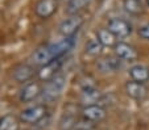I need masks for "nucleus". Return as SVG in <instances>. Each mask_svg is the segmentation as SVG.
I'll return each mask as SVG.
<instances>
[{"label": "nucleus", "mask_w": 149, "mask_h": 130, "mask_svg": "<svg viewBox=\"0 0 149 130\" xmlns=\"http://www.w3.org/2000/svg\"><path fill=\"white\" fill-rule=\"evenodd\" d=\"M74 45H75V36L63 38L58 42L44 46L34 51V54L32 55V61L37 66H45L54 59H61L65 54H68L74 47Z\"/></svg>", "instance_id": "1"}, {"label": "nucleus", "mask_w": 149, "mask_h": 130, "mask_svg": "<svg viewBox=\"0 0 149 130\" xmlns=\"http://www.w3.org/2000/svg\"><path fill=\"white\" fill-rule=\"evenodd\" d=\"M66 84V78L63 75H57L53 79H50L46 85L44 87V89L41 91V96L45 101H54L56 99H58L61 96L62 91L65 88Z\"/></svg>", "instance_id": "2"}, {"label": "nucleus", "mask_w": 149, "mask_h": 130, "mask_svg": "<svg viewBox=\"0 0 149 130\" xmlns=\"http://www.w3.org/2000/svg\"><path fill=\"white\" fill-rule=\"evenodd\" d=\"M82 24H83V19H82L81 16L74 14V16L69 17V19H66V20H63L61 23V25H59V28H58L59 33L65 37V38L73 37V36H75V33L81 29Z\"/></svg>", "instance_id": "3"}, {"label": "nucleus", "mask_w": 149, "mask_h": 130, "mask_svg": "<svg viewBox=\"0 0 149 130\" xmlns=\"http://www.w3.org/2000/svg\"><path fill=\"white\" fill-rule=\"evenodd\" d=\"M107 29L113 34L115 37L119 38H124V37H128L132 33V26L128 21L123 20V19H111L108 21Z\"/></svg>", "instance_id": "4"}, {"label": "nucleus", "mask_w": 149, "mask_h": 130, "mask_svg": "<svg viewBox=\"0 0 149 130\" xmlns=\"http://www.w3.org/2000/svg\"><path fill=\"white\" fill-rule=\"evenodd\" d=\"M46 116V108L44 105H34V107L26 108L21 112L20 118L26 124H36V122L41 121L44 117Z\"/></svg>", "instance_id": "5"}, {"label": "nucleus", "mask_w": 149, "mask_h": 130, "mask_svg": "<svg viewBox=\"0 0 149 130\" xmlns=\"http://www.w3.org/2000/svg\"><path fill=\"white\" fill-rule=\"evenodd\" d=\"M106 109L103 107L98 104H94V105H86V107L82 109V116L83 118L88 120L91 122H100L102 120L106 118Z\"/></svg>", "instance_id": "6"}, {"label": "nucleus", "mask_w": 149, "mask_h": 130, "mask_svg": "<svg viewBox=\"0 0 149 130\" xmlns=\"http://www.w3.org/2000/svg\"><path fill=\"white\" fill-rule=\"evenodd\" d=\"M58 3L57 0H40L38 3L36 4V14L41 19H48L52 14H54V12L57 11Z\"/></svg>", "instance_id": "7"}, {"label": "nucleus", "mask_w": 149, "mask_h": 130, "mask_svg": "<svg viewBox=\"0 0 149 130\" xmlns=\"http://www.w3.org/2000/svg\"><path fill=\"white\" fill-rule=\"evenodd\" d=\"M116 57H119L123 61H135L137 58V51L132 45L127 42H118L113 46Z\"/></svg>", "instance_id": "8"}, {"label": "nucleus", "mask_w": 149, "mask_h": 130, "mask_svg": "<svg viewBox=\"0 0 149 130\" xmlns=\"http://www.w3.org/2000/svg\"><path fill=\"white\" fill-rule=\"evenodd\" d=\"M125 92L128 96L135 100H144L148 96V88L145 87V84L133 82V80H131L125 84Z\"/></svg>", "instance_id": "9"}, {"label": "nucleus", "mask_w": 149, "mask_h": 130, "mask_svg": "<svg viewBox=\"0 0 149 130\" xmlns=\"http://www.w3.org/2000/svg\"><path fill=\"white\" fill-rule=\"evenodd\" d=\"M123 66V59L119 57H107L98 62V70L102 72H115Z\"/></svg>", "instance_id": "10"}, {"label": "nucleus", "mask_w": 149, "mask_h": 130, "mask_svg": "<svg viewBox=\"0 0 149 130\" xmlns=\"http://www.w3.org/2000/svg\"><path fill=\"white\" fill-rule=\"evenodd\" d=\"M61 65H62L61 59H54V61H52L50 63H48V65L42 66V68L38 71L40 79L45 80V82H49L50 79H53L54 76H57L56 74H57V71L59 70Z\"/></svg>", "instance_id": "11"}, {"label": "nucleus", "mask_w": 149, "mask_h": 130, "mask_svg": "<svg viewBox=\"0 0 149 130\" xmlns=\"http://www.w3.org/2000/svg\"><path fill=\"white\" fill-rule=\"evenodd\" d=\"M131 79L133 82L141 83V84H145L146 82H149V68L144 65H135L130 68L128 71Z\"/></svg>", "instance_id": "12"}, {"label": "nucleus", "mask_w": 149, "mask_h": 130, "mask_svg": "<svg viewBox=\"0 0 149 130\" xmlns=\"http://www.w3.org/2000/svg\"><path fill=\"white\" fill-rule=\"evenodd\" d=\"M34 68L32 66H28V65H21L19 66L17 68H15L13 71V79L19 83H24V82H28L31 80L32 78L34 76Z\"/></svg>", "instance_id": "13"}, {"label": "nucleus", "mask_w": 149, "mask_h": 130, "mask_svg": "<svg viewBox=\"0 0 149 130\" xmlns=\"http://www.w3.org/2000/svg\"><path fill=\"white\" fill-rule=\"evenodd\" d=\"M40 94H41V91H40L38 84H37V83H29V84H26L25 87L21 89V92H20V100L24 102L32 101V100L36 99Z\"/></svg>", "instance_id": "14"}, {"label": "nucleus", "mask_w": 149, "mask_h": 130, "mask_svg": "<svg viewBox=\"0 0 149 130\" xmlns=\"http://www.w3.org/2000/svg\"><path fill=\"white\" fill-rule=\"evenodd\" d=\"M123 7L128 13L133 14V16H140L144 13V7L141 0H124Z\"/></svg>", "instance_id": "15"}, {"label": "nucleus", "mask_w": 149, "mask_h": 130, "mask_svg": "<svg viewBox=\"0 0 149 130\" xmlns=\"http://www.w3.org/2000/svg\"><path fill=\"white\" fill-rule=\"evenodd\" d=\"M100 97H102V94L99 91L93 89V88H87L82 94V102H84L86 105H94L100 100Z\"/></svg>", "instance_id": "16"}, {"label": "nucleus", "mask_w": 149, "mask_h": 130, "mask_svg": "<svg viewBox=\"0 0 149 130\" xmlns=\"http://www.w3.org/2000/svg\"><path fill=\"white\" fill-rule=\"evenodd\" d=\"M96 40L102 43L103 46H115V36L111 33L108 29H99L96 33Z\"/></svg>", "instance_id": "17"}, {"label": "nucleus", "mask_w": 149, "mask_h": 130, "mask_svg": "<svg viewBox=\"0 0 149 130\" xmlns=\"http://www.w3.org/2000/svg\"><path fill=\"white\" fill-rule=\"evenodd\" d=\"M0 130H19V121L15 116L7 114L0 118Z\"/></svg>", "instance_id": "18"}, {"label": "nucleus", "mask_w": 149, "mask_h": 130, "mask_svg": "<svg viewBox=\"0 0 149 130\" xmlns=\"http://www.w3.org/2000/svg\"><path fill=\"white\" fill-rule=\"evenodd\" d=\"M78 120L71 114H66L59 121V130H75V125Z\"/></svg>", "instance_id": "19"}, {"label": "nucleus", "mask_w": 149, "mask_h": 130, "mask_svg": "<svg viewBox=\"0 0 149 130\" xmlns=\"http://www.w3.org/2000/svg\"><path fill=\"white\" fill-rule=\"evenodd\" d=\"M84 49H86V53L90 54V55H99L103 50V45L98 40H90L86 43Z\"/></svg>", "instance_id": "20"}, {"label": "nucleus", "mask_w": 149, "mask_h": 130, "mask_svg": "<svg viewBox=\"0 0 149 130\" xmlns=\"http://www.w3.org/2000/svg\"><path fill=\"white\" fill-rule=\"evenodd\" d=\"M90 1L91 0H70V3L68 6V12L71 14H77V12L83 9Z\"/></svg>", "instance_id": "21"}, {"label": "nucleus", "mask_w": 149, "mask_h": 130, "mask_svg": "<svg viewBox=\"0 0 149 130\" xmlns=\"http://www.w3.org/2000/svg\"><path fill=\"white\" fill-rule=\"evenodd\" d=\"M94 127H95V124L86 118L77 121V125H75V130H91Z\"/></svg>", "instance_id": "22"}, {"label": "nucleus", "mask_w": 149, "mask_h": 130, "mask_svg": "<svg viewBox=\"0 0 149 130\" xmlns=\"http://www.w3.org/2000/svg\"><path fill=\"white\" fill-rule=\"evenodd\" d=\"M137 33H139V36H140L143 40L149 41V23H146V24H144V25H141L140 28H139Z\"/></svg>", "instance_id": "23"}, {"label": "nucleus", "mask_w": 149, "mask_h": 130, "mask_svg": "<svg viewBox=\"0 0 149 130\" xmlns=\"http://www.w3.org/2000/svg\"><path fill=\"white\" fill-rule=\"evenodd\" d=\"M146 6H148V7H149V0H146Z\"/></svg>", "instance_id": "24"}]
</instances>
